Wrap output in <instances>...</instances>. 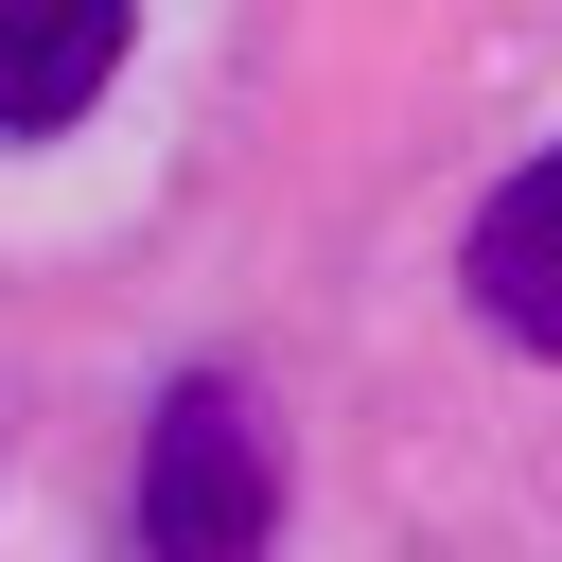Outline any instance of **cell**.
Here are the masks:
<instances>
[{"label": "cell", "mask_w": 562, "mask_h": 562, "mask_svg": "<svg viewBox=\"0 0 562 562\" xmlns=\"http://www.w3.org/2000/svg\"><path fill=\"white\" fill-rule=\"evenodd\" d=\"M281 544V439L228 369H176L140 422V562H263Z\"/></svg>", "instance_id": "1"}, {"label": "cell", "mask_w": 562, "mask_h": 562, "mask_svg": "<svg viewBox=\"0 0 562 562\" xmlns=\"http://www.w3.org/2000/svg\"><path fill=\"white\" fill-rule=\"evenodd\" d=\"M140 53V0H0V140H70Z\"/></svg>", "instance_id": "2"}, {"label": "cell", "mask_w": 562, "mask_h": 562, "mask_svg": "<svg viewBox=\"0 0 562 562\" xmlns=\"http://www.w3.org/2000/svg\"><path fill=\"white\" fill-rule=\"evenodd\" d=\"M457 281H474V316H492L509 351H544V369H562V140H544L527 176H492V211H474Z\"/></svg>", "instance_id": "3"}]
</instances>
